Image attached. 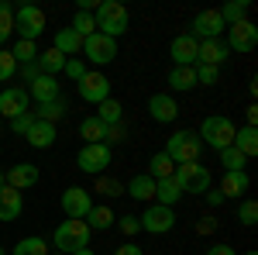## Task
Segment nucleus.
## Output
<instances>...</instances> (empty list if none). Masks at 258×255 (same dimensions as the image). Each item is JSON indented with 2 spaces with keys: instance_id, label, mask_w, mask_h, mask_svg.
Masks as SVG:
<instances>
[{
  "instance_id": "7ed1b4c3",
  "label": "nucleus",
  "mask_w": 258,
  "mask_h": 255,
  "mask_svg": "<svg viewBox=\"0 0 258 255\" xmlns=\"http://www.w3.org/2000/svg\"><path fill=\"white\" fill-rule=\"evenodd\" d=\"M52 245H55L62 255H73V252H80V248H90V228H86V221L66 217L59 228H55V235H52Z\"/></svg>"
},
{
  "instance_id": "dca6fc26",
  "label": "nucleus",
  "mask_w": 258,
  "mask_h": 255,
  "mask_svg": "<svg viewBox=\"0 0 258 255\" xmlns=\"http://www.w3.org/2000/svg\"><path fill=\"white\" fill-rule=\"evenodd\" d=\"M148 114L155 124H172L179 118V107H176V97L172 93H155V97L148 100Z\"/></svg>"
},
{
  "instance_id": "0eeeda50",
  "label": "nucleus",
  "mask_w": 258,
  "mask_h": 255,
  "mask_svg": "<svg viewBox=\"0 0 258 255\" xmlns=\"http://www.w3.org/2000/svg\"><path fill=\"white\" fill-rule=\"evenodd\" d=\"M224 31H227V41H224V45H227V52H238V56L255 52V45H258V28H255L248 18L238 21V24H227Z\"/></svg>"
},
{
  "instance_id": "9b49d317",
  "label": "nucleus",
  "mask_w": 258,
  "mask_h": 255,
  "mask_svg": "<svg viewBox=\"0 0 258 255\" xmlns=\"http://www.w3.org/2000/svg\"><path fill=\"white\" fill-rule=\"evenodd\" d=\"M80 97L86 104H100V100L110 97V79L103 76V73H86L80 79Z\"/></svg>"
},
{
  "instance_id": "4d7b16f0",
  "label": "nucleus",
  "mask_w": 258,
  "mask_h": 255,
  "mask_svg": "<svg viewBox=\"0 0 258 255\" xmlns=\"http://www.w3.org/2000/svg\"><path fill=\"white\" fill-rule=\"evenodd\" d=\"M0 186H7V179H4V173H0Z\"/></svg>"
},
{
  "instance_id": "412c9836",
  "label": "nucleus",
  "mask_w": 258,
  "mask_h": 255,
  "mask_svg": "<svg viewBox=\"0 0 258 255\" xmlns=\"http://www.w3.org/2000/svg\"><path fill=\"white\" fill-rule=\"evenodd\" d=\"M248 186H251L248 173H224V179H220V193H224V200H238L241 193H248Z\"/></svg>"
},
{
  "instance_id": "052dcab7",
  "label": "nucleus",
  "mask_w": 258,
  "mask_h": 255,
  "mask_svg": "<svg viewBox=\"0 0 258 255\" xmlns=\"http://www.w3.org/2000/svg\"><path fill=\"white\" fill-rule=\"evenodd\" d=\"M248 255H258V252H248Z\"/></svg>"
},
{
  "instance_id": "de8ad7c7",
  "label": "nucleus",
  "mask_w": 258,
  "mask_h": 255,
  "mask_svg": "<svg viewBox=\"0 0 258 255\" xmlns=\"http://www.w3.org/2000/svg\"><path fill=\"white\" fill-rule=\"evenodd\" d=\"M114 255H145V252H141V245H135V241H124L120 248H114Z\"/></svg>"
},
{
  "instance_id": "6e6552de",
  "label": "nucleus",
  "mask_w": 258,
  "mask_h": 255,
  "mask_svg": "<svg viewBox=\"0 0 258 255\" xmlns=\"http://www.w3.org/2000/svg\"><path fill=\"white\" fill-rule=\"evenodd\" d=\"M83 56L93 62V66H107V62L117 59V41L107 38V35H90V38H83Z\"/></svg>"
},
{
  "instance_id": "9d476101",
  "label": "nucleus",
  "mask_w": 258,
  "mask_h": 255,
  "mask_svg": "<svg viewBox=\"0 0 258 255\" xmlns=\"http://www.w3.org/2000/svg\"><path fill=\"white\" fill-rule=\"evenodd\" d=\"M138 224H141V231H148V235H165V231L176 228V214H172V207L152 203V207L138 217Z\"/></svg>"
},
{
  "instance_id": "473e14b6",
  "label": "nucleus",
  "mask_w": 258,
  "mask_h": 255,
  "mask_svg": "<svg viewBox=\"0 0 258 255\" xmlns=\"http://www.w3.org/2000/svg\"><path fill=\"white\" fill-rule=\"evenodd\" d=\"M38 121H45V124H55V121L66 118V100H48V104H38V114H35Z\"/></svg>"
},
{
  "instance_id": "f704fd0d",
  "label": "nucleus",
  "mask_w": 258,
  "mask_h": 255,
  "mask_svg": "<svg viewBox=\"0 0 258 255\" xmlns=\"http://www.w3.org/2000/svg\"><path fill=\"white\" fill-rule=\"evenodd\" d=\"M80 38H90V35H97V21H93V14L90 11H76V18H73V24H69Z\"/></svg>"
},
{
  "instance_id": "bb28decb",
  "label": "nucleus",
  "mask_w": 258,
  "mask_h": 255,
  "mask_svg": "<svg viewBox=\"0 0 258 255\" xmlns=\"http://www.w3.org/2000/svg\"><path fill=\"white\" fill-rule=\"evenodd\" d=\"M28 141L35 145V148H52L55 145V124H45V121H35L31 124V131H28Z\"/></svg>"
},
{
  "instance_id": "1a4fd4ad",
  "label": "nucleus",
  "mask_w": 258,
  "mask_h": 255,
  "mask_svg": "<svg viewBox=\"0 0 258 255\" xmlns=\"http://www.w3.org/2000/svg\"><path fill=\"white\" fill-rule=\"evenodd\" d=\"M110 159H114V152L100 141V145H83L80 156H76V166H80L83 173H90V176H100L107 166H110Z\"/></svg>"
},
{
  "instance_id": "f03ea898",
  "label": "nucleus",
  "mask_w": 258,
  "mask_h": 255,
  "mask_svg": "<svg viewBox=\"0 0 258 255\" xmlns=\"http://www.w3.org/2000/svg\"><path fill=\"white\" fill-rule=\"evenodd\" d=\"M234 121L231 118H220V114H214V118H203V124H200V141L203 145H210L214 152H224V148H231L234 145Z\"/></svg>"
},
{
  "instance_id": "4468645a",
  "label": "nucleus",
  "mask_w": 258,
  "mask_h": 255,
  "mask_svg": "<svg viewBox=\"0 0 258 255\" xmlns=\"http://www.w3.org/2000/svg\"><path fill=\"white\" fill-rule=\"evenodd\" d=\"M227 24L220 21V11H200L197 18H193V38H220V31H224Z\"/></svg>"
},
{
  "instance_id": "8fccbe9b",
  "label": "nucleus",
  "mask_w": 258,
  "mask_h": 255,
  "mask_svg": "<svg viewBox=\"0 0 258 255\" xmlns=\"http://www.w3.org/2000/svg\"><path fill=\"white\" fill-rule=\"evenodd\" d=\"M207 203H210V207H220V203H224V193H220V190H207Z\"/></svg>"
},
{
  "instance_id": "a211bd4d",
  "label": "nucleus",
  "mask_w": 258,
  "mask_h": 255,
  "mask_svg": "<svg viewBox=\"0 0 258 255\" xmlns=\"http://www.w3.org/2000/svg\"><path fill=\"white\" fill-rule=\"evenodd\" d=\"M227 56H231V52H227L224 38H207V41H200L197 62H200V66H217V69H220V62L227 59Z\"/></svg>"
},
{
  "instance_id": "603ef678",
  "label": "nucleus",
  "mask_w": 258,
  "mask_h": 255,
  "mask_svg": "<svg viewBox=\"0 0 258 255\" xmlns=\"http://www.w3.org/2000/svg\"><path fill=\"white\" fill-rule=\"evenodd\" d=\"M244 118H248V128H255V121H258V107H255V104L244 111Z\"/></svg>"
},
{
  "instance_id": "ea45409f",
  "label": "nucleus",
  "mask_w": 258,
  "mask_h": 255,
  "mask_svg": "<svg viewBox=\"0 0 258 255\" xmlns=\"http://www.w3.org/2000/svg\"><path fill=\"white\" fill-rule=\"evenodd\" d=\"M18 62H35L38 59V48H35V41H24V38H18V45H14V52H11Z\"/></svg>"
},
{
  "instance_id": "37998d69",
  "label": "nucleus",
  "mask_w": 258,
  "mask_h": 255,
  "mask_svg": "<svg viewBox=\"0 0 258 255\" xmlns=\"http://www.w3.org/2000/svg\"><path fill=\"white\" fill-rule=\"evenodd\" d=\"M238 217H241V224L251 228V224L258 221V203H255V200H244V203L238 207Z\"/></svg>"
},
{
  "instance_id": "aec40b11",
  "label": "nucleus",
  "mask_w": 258,
  "mask_h": 255,
  "mask_svg": "<svg viewBox=\"0 0 258 255\" xmlns=\"http://www.w3.org/2000/svg\"><path fill=\"white\" fill-rule=\"evenodd\" d=\"M52 48H55V52H62L66 59H69V56L76 59V56L83 52V38L73 31V28H59V31H55V41H52Z\"/></svg>"
},
{
  "instance_id": "6e6d98bb",
  "label": "nucleus",
  "mask_w": 258,
  "mask_h": 255,
  "mask_svg": "<svg viewBox=\"0 0 258 255\" xmlns=\"http://www.w3.org/2000/svg\"><path fill=\"white\" fill-rule=\"evenodd\" d=\"M73 255H93V248H80V252H73Z\"/></svg>"
},
{
  "instance_id": "09e8293b",
  "label": "nucleus",
  "mask_w": 258,
  "mask_h": 255,
  "mask_svg": "<svg viewBox=\"0 0 258 255\" xmlns=\"http://www.w3.org/2000/svg\"><path fill=\"white\" fill-rule=\"evenodd\" d=\"M41 76V69H38V62H24V79L28 83H35V79Z\"/></svg>"
},
{
  "instance_id": "393cba45",
  "label": "nucleus",
  "mask_w": 258,
  "mask_h": 255,
  "mask_svg": "<svg viewBox=\"0 0 258 255\" xmlns=\"http://www.w3.org/2000/svg\"><path fill=\"white\" fill-rule=\"evenodd\" d=\"M169 86H172L176 93H189V90L197 86V73H193V66H172V73H169Z\"/></svg>"
},
{
  "instance_id": "5fc2aeb1",
  "label": "nucleus",
  "mask_w": 258,
  "mask_h": 255,
  "mask_svg": "<svg viewBox=\"0 0 258 255\" xmlns=\"http://www.w3.org/2000/svg\"><path fill=\"white\" fill-rule=\"evenodd\" d=\"M100 186H103V190H107V193H114V196H117V190H120V186H117V183H114V179H103V183H100Z\"/></svg>"
},
{
  "instance_id": "423d86ee",
  "label": "nucleus",
  "mask_w": 258,
  "mask_h": 255,
  "mask_svg": "<svg viewBox=\"0 0 258 255\" xmlns=\"http://www.w3.org/2000/svg\"><path fill=\"white\" fill-rule=\"evenodd\" d=\"M14 31H18V38L35 41L45 31V11L35 7V4H21L14 11Z\"/></svg>"
},
{
  "instance_id": "a18cd8bd",
  "label": "nucleus",
  "mask_w": 258,
  "mask_h": 255,
  "mask_svg": "<svg viewBox=\"0 0 258 255\" xmlns=\"http://www.w3.org/2000/svg\"><path fill=\"white\" fill-rule=\"evenodd\" d=\"M62 73H66L69 79H76V83H80V79L86 76V66H83L80 59H66V66H62Z\"/></svg>"
},
{
  "instance_id": "49530a36",
  "label": "nucleus",
  "mask_w": 258,
  "mask_h": 255,
  "mask_svg": "<svg viewBox=\"0 0 258 255\" xmlns=\"http://www.w3.org/2000/svg\"><path fill=\"white\" fill-rule=\"evenodd\" d=\"M120 231H124V238H131V235H138L141 231V224H138V217H131V214H124L120 221H114Z\"/></svg>"
},
{
  "instance_id": "20e7f679",
  "label": "nucleus",
  "mask_w": 258,
  "mask_h": 255,
  "mask_svg": "<svg viewBox=\"0 0 258 255\" xmlns=\"http://www.w3.org/2000/svg\"><path fill=\"white\" fill-rule=\"evenodd\" d=\"M165 156L172 159L176 166H182V162H200V152H203V141H200L197 131H176V135H169V141H165V148H162Z\"/></svg>"
},
{
  "instance_id": "7c9ffc66",
  "label": "nucleus",
  "mask_w": 258,
  "mask_h": 255,
  "mask_svg": "<svg viewBox=\"0 0 258 255\" xmlns=\"http://www.w3.org/2000/svg\"><path fill=\"white\" fill-rule=\"evenodd\" d=\"M38 69L45 73V76H55V73H62V66H66V56L62 52H55V48H45V52H38Z\"/></svg>"
},
{
  "instance_id": "cd10ccee",
  "label": "nucleus",
  "mask_w": 258,
  "mask_h": 255,
  "mask_svg": "<svg viewBox=\"0 0 258 255\" xmlns=\"http://www.w3.org/2000/svg\"><path fill=\"white\" fill-rule=\"evenodd\" d=\"M127 196H135V200H155V179L148 176V173L131 176L127 179Z\"/></svg>"
},
{
  "instance_id": "bf43d9fd",
  "label": "nucleus",
  "mask_w": 258,
  "mask_h": 255,
  "mask_svg": "<svg viewBox=\"0 0 258 255\" xmlns=\"http://www.w3.org/2000/svg\"><path fill=\"white\" fill-rule=\"evenodd\" d=\"M0 255H7V252H4V248H0Z\"/></svg>"
},
{
  "instance_id": "ddd939ff",
  "label": "nucleus",
  "mask_w": 258,
  "mask_h": 255,
  "mask_svg": "<svg viewBox=\"0 0 258 255\" xmlns=\"http://www.w3.org/2000/svg\"><path fill=\"white\" fill-rule=\"evenodd\" d=\"M28 90H21V86H7L4 93H0V114L4 118H21V114H28Z\"/></svg>"
},
{
  "instance_id": "58836bf2",
  "label": "nucleus",
  "mask_w": 258,
  "mask_h": 255,
  "mask_svg": "<svg viewBox=\"0 0 258 255\" xmlns=\"http://www.w3.org/2000/svg\"><path fill=\"white\" fill-rule=\"evenodd\" d=\"M193 73H197V86H214V83H217L220 79V69L217 66H193Z\"/></svg>"
},
{
  "instance_id": "f3484780",
  "label": "nucleus",
  "mask_w": 258,
  "mask_h": 255,
  "mask_svg": "<svg viewBox=\"0 0 258 255\" xmlns=\"http://www.w3.org/2000/svg\"><path fill=\"white\" fill-rule=\"evenodd\" d=\"M7 186H14V190H28V186H35L38 183V166H31V162H18V166H11L7 173Z\"/></svg>"
},
{
  "instance_id": "2eb2a0df",
  "label": "nucleus",
  "mask_w": 258,
  "mask_h": 255,
  "mask_svg": "<svg viewBox=\"0 0 258 255\" xmlns=\"http://www.w3.org/2000/svg\"><path fill=\"white\" fill-rule=\"evenodd\" d=\"M197 52H200V41L193 35H176L169 45V56L176 66H197Z\"/></svg>"
},
{
  "instance_id": "b1692460",
  "label": "nucleus",
  "mask_w": 258,
  "mask_h": 255,
  "mask_svg": "<svg viewBox=\"0 0 258 255\" xmlns=\"http://www.w3.org/2000/svg\"><path fill=\"white\" fill-rule=\"evenodd\" d=\"M83 221H86V228H90V231H107L117 217H114V211H110V207H103V203L97 207V203H93V207L86 211V217H83Z\"/></svg>"
},
{
  "instance_id": "a19ab883",
  "label": "nucleus",
  "mask_w": 258,
  "mask_h": 255,
  "mask_svg": "<svg viewBox=\"0 0 258 255\" xmlns=\"http://www.w3.org/2000/svg\"><path fill=\"white\" fill-rule=\"evenodd\" d=\"M14 73H18V59H14L7 48H0V83H7Z\"/></svg>"
},
{
  "instance_id": "f257e3e1",
  "label": "nucleus",
  "mask_w": 258,
  "mask_h": 255,
  "mask_svg": "<svg viewBox=\"0 0 258 255\" xmlns=\"http://www.w3.org/2000/svg\"><path fill=\"white\" fill-rule=\"evenodd\" d=\"M93 21H97V31H100V35H107V38L117 41L120 35L127 31L131 14H127V7H124L120 0H103V4H97V14H93Z\"/></svg>"
},
{
  "instance_id": "79ce46f5",
  "label": "nucleus",
  "mask_w": 258,
  "mask_h": 255,
  "mask_svg": "<svg viewBox=\"0 0 258 255\" xmlns=\"http://www.w3.org/2000/svg\"><path fill=\"white\" fill-rule=\"evenodd\" d=\"M124 141H127V128L124 124H110L107 135H103V145L110 148V145H124Z\"/></svg>"
},
{
  "instance_id": "5701e85b",
  "label": "nucleus",
  "mask_w": 258,
  "mask_h": 255,
  "mask_svg": "<svg viewBox=\"0 0 258 255\" xmlns=\"http://www.w3.org/2000/svg\"><path fill=\"white\" fill-rule=\"evenodd\" d=\"M182 200V190H179V183L172 176L169 179H155V203H162V207H172V203H179Z\"/></svg>"
},
{
  "instance_id": "c756f323",
  "label": "nucleus",
  "mask_w": 258,
  "mask_h": 255,
  "mask_svg": "<svg viewBox=\"0 0 258 255\" xmlns=\"http://www.w3.org/2000/svg\"><path fill=\"white\" fill-rule=\"evenodd\" d=\"M93 118L103 121V124L110 128V124H120V121H124V107H120L114 97H107V100H100V104H97V114H93Z\"/></svg>"
},
{
  "instance_id": "6ab92c4d",
  "label": "nucleus",
  "mask_w": 258,
  "mask_h": 255,
  "mask_svg": "<svg viewBox=\"0 0 258 255\" xmlns=\"http://www.w3.org/2000/svg\"><path fill=\"white\" fill-rule=\"evenodd\" d=\"M24 211V196L14 186H0V221H18Z\"/></svg>"
},
{
  "instance_id": "864d4df0",
  "label": "nucleus",
  "mask_w": 258,
  "mask_h": 255,
  "mask_svg": "<svg viewBox=\"0 0 258 255\" xmlns=\"http://www.w3.org/2000/svg\"><path fill=\"white\" fill-rule=\"evenodd\" d=\"M214 228H217V221H210V217H207V221H200V235H207V231H214Z\"/></svg>"
},
{
  "instance_id": "2f4dec72",
  "label": "nucleus",
  "mask_w": 258,
  "mask_h": 255,
  "mask_svg": "<svg viewBox=\"0 0 258 255\" xmlns=\"http://www.w3.org/2000/svg\"><path fill=\"white\" fill-rule=\"evenodd\" d=\"M172 173H176V162L165 156V152H155L152 162H148V176H152V179H169Z\"/></svg>"
},
{
  "instance_id": "13d9d810",
  "label": "nucleus",
  "mask_w": 258,
  "mask_h": 255,
  "mask_svg": "<svg viewBox=\"0 0 258 255\" xmlns=\"http://www.w3.org/2000/svg\"><path fill=\"white\" fill-rule=\"evenodd\" d=\"M4 41H7V38H0V48H4Z\"/></svg>"
},
{
  "instance_id": "c85d7f7f",
  "label": "nucleus",
  "mask_w": 258,
  "mask_h": 255,
  "mask_svg": "<svg viewBox=\"0 0 258 255\" xmlns=\"http://www.w3.org/2000/svg\"><path fill=\"white\" fill-rule=\"evenodd\" d=\"M103 135H107V124H103V121H97L93 114L80 121V138H83V145H100V141H103Z\"/></svg>"
},
{
  "instance_id": "f8f14e48",
  "label": "nucleus",
  "mask_w": 258,
  "mask_h": 255,
  "mask_svg": "<svg viewBox=\"0 0 258 255\" xmlns=\"http://www.w3.org/2000/svg\"><path fill=\"white\" fill-rule=\"evenodd\" d=\"M62 211H66V217H73V221H83L86 217V211L93 207V200H90V193L86 190H80V186H69L66 193H62Z\"/></svg>"
},
{
  "instance_id": "c03bdc74",
  "label": "nucleus",
  "mask_w": 258,
  "mask_h": 255,
  "mask_svg": "<svg viewBox=\"0 0 258 255\" xmlns=\"http://www.w3.org/2000/svg\"><path fill=\"white\" fill-rule=\"evenodd\" d=\"M35 121H38V118H35V114L28 111V114H21V118H14V121H11V128H14V135H28Z\"/></svg>"
},
{
  "instance_id": "39448f33",
  "label": "nucleus",
  "mask_w": 258,
  "mask_h": 255,
  "mask_svg": "<svg viewBox=\"0 0 258 255\" xmlns=\"http://www.w3.org/2000/svg\"><path fill=\"white\" fill-rule=\"evenodd\" d=\"M172 179L179 183L182 193H207L210 190V169L200 166V162H182V166H176Z\"/></svg>"
},
{
  "instance_id": "4c0bfd02",
  "label": "nucleus",
  "mask_w": 258,
  "mask_h": 255,
  "mask_svg": "<svg viewBox=\"0 0 258 255\" xmlns=\"http://www.w3.org/2000/svg\"><path fill=\"white\" fill-rule=\"evenodd\" d=\"M11 35H14V7L0 0V38H11Z\"/></svg>"
},
{
  "instance_id": "c9c22d12",
  "label": "nucleus",
  "mask_w": 258,
  "mask_h": 255,
  "mask_svg": "<svg viewBox=\"0 0 258 255\" xmlns=\"http://www.w3.org/2000/svg\"><path fill=\"white\" fill-rule=\"evenodd\" d=\"M11 255H48V245L45 238H21Z\"/></svg>"
},
{
  "instance_id": "a878e982",
  "label": "nucleus",
  "mask_w": 258,
  "mask_h": 255,
  "mask_svg": "<svg viewBox=\"0 0 258 255\" xmlns=\"http://www.w3.org/2000/svg\"><path fill=\"white\" fill-rule=\"evenodd\" d=\"M234 148H238L244 159H251V156H258V128H238L234 131Z\"/></svg>"
},
{
  "instance_id": "3c124183",
  "label": "nucleus",
  "mask_w": 258,
  "mask_h": 255,
  "mask_svg": "<svg viewBox=\"0 0 258 255\" xmlns=\"http://www.w3.org/2000/svg\"><path fill=\"white\" fill-rule=\"evenodd\" d=\"M207 255H234V248H231V245H214Z\"/></svg>"
},
{
  "instance_id": "e433bc0d",
  "label": "nucleus",
  "mask_w": 258,
  "mask_h": 255,
  "mask_svg": "<svg viewBox=\"0 0 258 255\" xmlns=\"http://www.w3.org/2000/svg\"><path fill=\"white\" fill-rule=\"evenodd\" d=\"M244 162H248V159L241 156V152H238V148H234V145L220 152V166H224L227 173H244Z\"/></svg>"
},
{
  "instance_id": "4be33fe9",
  "label": "nucleus",
  "mask_w": 258,
  "mask_h": 255,
  "mask_svg": "<svg viewBox=\"0 0 258 255\" xmlns=\"http://www.w3.org/2000/svg\"><path fill=\"white\" fill-rule=\"evenodd\" d=\"M28 97H35L38 104H48V100H59V79H55V76H45V73H41V76L35 79V83H31Z\"/></svg>"
},
{
  "instance_id": "72a5a7b5",
  "label": "nucleus",
  "mask_w": 258,
  "mask_h": 255,
  "mask_svg": "<svg viewBox=\"0 0 258 255\" xmlns=\"http://www.w3.org/2000/svg\"><path fill=\"white\" fill-rule=\"evenodd\" d=\"M244 18H248V0H231V4L220 7V21L224 24H238Z\"/></svg>"
}]
</instances>
